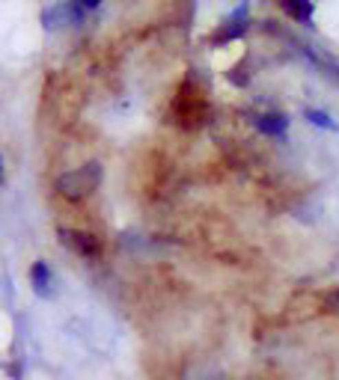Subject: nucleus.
Segmentation results:
<instances>
[{"label":"nucleus","mask_w":339,"mask_h":380,"mask_svg":"<svg viewBox=\"0 0 339 380\" xmlns=\"http://www.w3.org/2000/svg\"><path fill=\"white\" fill-rule=\"evenodd\" d=\"M271 3L280 9V12H285L292 18V21L298 24H312V0H271Z\"/></svg>","instance_id":"39448f33"},{"label":"nucleus","mask_w":339,"mask_h":380,"mask_svg":"<svg viewBox=\"0 0 339 380\" xmlns=\"http://www.w3.org/2000/svg\"><path fill=\"white\" fill-rule=\"evenodd\" d=\"M98 185H102V167L84 164V167H78L57 178V193L75 202V199H84L93 193V190H98Z\"/></svg>","instance_id":"f03ea898"},{"label":"nucleus","mask_w":339,"mask_h":380,"mask_svg":"<svg viewBox=\"0 0 339 380\" xmlns=\"http://www.w3.org/2000/svg\"><path fill=\"white\" fill-rule=\"evenodd\" d=\"M3 178H6V173H3V158H0V185H3Z\"/></svg>","instance_id":"1a4fd4ad"},{"label":"nucleus","mask_w":339,"mask_h":380,"mask_svg":"<svg viewBox=\"0 0 339 380\" xmlns=\"http://www.w3.org/2000/svg\"><path fill=\"white\" fill-rule=\"evenodd\" d=\"M78 3H80V6H84V9H95L98 3H102V0H78Z\"/></svg>","instance_id":"6e6552de"},{"label":"nucleus","mask_w":339,"mask_h":380,"mask_svg":"<svg viewBox=\"0 0 339 380\" xmlns=\"http://www.w3.org/2000/svg\"><path fill=\"white\" fill-rule=\"evenodd\" d=\"M256 128L262 131V134H271V137H277V134L285 131V116H277V113L259 116V119H256Z\"/></svg>","instance_id":"0eeeda50"},{"label":"nucleus","mask_w":339,"mask_h":380,"mask_svg":"<svg viewBox=\"0 0 339 380\" xmlns=\"http://www.w3.org/2000/svg\"><path fill=\"white\" fill-rule=\"evenodd\" d=\"M244 33H247V18H244V9H238V12L232 15L229 21L220 24V30L211 36V42L214 45H226V42L238 39V36H244Z\"/></svg>","instance_id":"20e7f679"},{"label":"nucleus","mask_w":339,"mask_h":380,"mask_svg":"<svg viewBox=\"0 0 339 380\" xmlns=\"http://www.w3.org/2000/svg\"><path fill=\"white\" fill-rule=\"evenodd\" d=\"M60 241L66 244V247L75 250L78 256H84V259H102V252H104L102 238H98V235H93V232L60 229Z\"/></svg>","instance_id":"7ed1b4c3"},{"label":"nucleus","mask_w":339,"mask_h":380,"mask_svg":"<svg viewBox=\"0 0 339 380\" xmlns=\"http://www.w3.org/2000/svg\"><path fill=\"white\" fill-rule=\"evenodd\" d=\"M170 119L173 125L185 131H196L211 119V104H209V89L202 86V80L196 75H187L178 84L173 104H170Z\"/></svg>","instance_id":"f257e3e1"},{"label":"nucleus","mask_w":339,"mask_h":380,"mask_svg":"<svg viewBox=\"0 0 339 380\" xmlns=\"http://www.w3.org/2000/svg\"><path fill=\"white\" fill-rule=\"evenodd\" d=\"M30 283H33V292L39 294V297H51L54 294V276H51V268H48V261H36V265L30 268Z\"/></svg>","instance_id":"423d86ee"}]
</instances>
